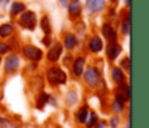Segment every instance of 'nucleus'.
I'll return each mask as SVG.
<instances>
[{"instance_id":"obj_1","label":"nucleus","mask_w":149,"mask_h":128,"mask_svg":"<svg viewBox=\"0 0 149 128\" xmlns=\"http://www.w3.org/2000/svg\"><path fill=\"white\" fill-rule=\"evenodd\" d=\"M47 79H49V81L51 82V84H64V82L67 81V74H65L62 69L54 67V68H51L49 71Z\"/></svg>"},{"instance_id":"obj_2","label":"nucleus","mask_w":149,"mask_h":128,"mask_svg":"<svg viewBox=\"0 0 149 128\" xmlns=\"http://www.w3.org/2000/svg\"><path fill=\"white\" fill-rule=\"evenodd\" d=\"M84 79L86 84L90 85L92 88L98 86V84H100V73L95 68H88L84 74Z\"/></svg>"},{"instance_id":"obj_3","label":"nucleus","mask_w":149,"mask_h":128,"mask_svg":"<svg viewBox=\"0 0 149 128\" xmlns=\"http://www.w3.org/2000/svg\"><path fill=\"white\" fill-rule=\"evenodd\" d=\"M22 52H24V55H25L26 58H29L30 60H39L42 58L41 50L34 47V46H29V45L28 46H24Z\"/></svg>"},{"instance_id":"obj_4","label":"nucleus","mask_w":149,"mask_h":128,"mask_svg":"<svg viewBox=\"0 0 149 128\" xmlns=\"http://www.w3.org/2000/svg\"><path fill=\"white\" fill-rule=\"evenodd\" d=\"M21 22L24 24V26H26L28 29H34L36 28V13L31 10H26L24 12V15L21 16Z\"/></svg>"},{"instance_id":"obj_5","label":"nucleus","mask_w":149,"mask_h":128,"mask_svg":"<svg viewBox=\"0 0 149 128\" xmlns=\"http://www.w3.org/2000/svg\"><path fill=\"white\" fill-rule=\"evenodd\" d=\"M18 65H20V60H18L17 55H10L7 58V62H5V71L12 73L18 68Z\"/></svg>"},{"instance_id":"obj_6","label":"nucleus","mask_w":149,"mask_h":128,"mask_svg":"<svg viewBox=\"0 0 149 128\" xmlns=\"http://www.w3.org/2000/svg\"><path fill=\"white\" fill-rule=\"evenodd\" d=\"M60 55H62V46H60L59 43H56L55 46H52L51 49H50L49 54H47V59H49L50 62H56L60 58Z\"/></svg>"},{"instance_id":"obj_7","label":"nucleus","mask_w":149,"mask_h":128,"mask_svg":"<svg viewBox=\"0 0 149 128\" xmlns=\"http://www.w3.org/2000/svg\"><path fill=\"white\" fill-rule=\"evenodd\" d=\"M102 33H103V35L106 37V38L109 39V41L111 42V43H115V39H116V34H115V31H114V29L111 28L110 25H103V28H102Z\"/></svg>"},{"instance_id":"obj_8","label":"nucleus","mask_w":149,"mask_h":128,"mask_svg":"<svg viewBox=\"0 0 149 128\" xmlns=\"http://www.w3.org/2000/svg\"><path fill=\"white\" fill-rule=\"evenodd\" d=\"M119 54H120V46H119V45L111 43L110 46L107 47V55H109V58H110L111 60L116 59Z\"/></svg>"},{"instance_id":"obj_9","label":"nucleus","mask_w":149,"mask_h":128,"mask_svg":"<svg viewBox=\"0 0 149 128\" xmlns=\"http://www.w3.org/2000/svg\"><path fill=\"white\" fill-rule=\"evenodd\" d=\"M102 47H103L102 41H101V38H98V37L93 38L92 41L89 42V49L92 50L93 52H100L101 50H102Z\"/></svg>"},{"instance_id":"obj_10","label":"nucleus","mask_w":149,"mask_h":128,"mask_svg":"<svg viewBox=\"0 0 149 128\" xmlns=\"http://www.w3.org/2000/svg\"><path fill=\"white\" fill-rule=\"evenodd\" d=\"M84 64H85V59L84 58H79V59H76V62L73 64V73L74 74H81L82 71H84Z\"/></svg>"},{"instance_id":"obj_11","label":"nucleus","mask_w":149,"mask_h":128,"mask_svg":"<svg viewBox=\"0 0 149 128\" xmlns=\"http://www.w3.org/2000/svg\"><path fill=\"white\" fill-rule=\"evenodd\" d=\"M111 76H113L114 81L118 82V84L123 82V80H124V74H123V72H122V71H120V68H118V67H115V68L113 69V72H111Z\"/></svg>"},{"instance_id":"obj_12","label":"nucleus","mask_w":149,"mask_h":128,"mask_svg":"<svg viewBox=\"0 0 149 128\" xmlns=\"http://www.w3.org/2000/svg\"><path fill=\"white\" fill-rule=\"evenodd\" d=\"M103 7H105V0H93L90 10L92 12H100L103 9Z\"/></svg>"},{"instance_id":"obj_13","label":"nucleus","mask_w":149,"mask_h":128,"mask_svg":"<svg viewBox=\"0 0 149 128\" xmlns=\"http://www.w3.org/2000/svg\"><path fill=\"white\" fill-rule=\"evenodd\" d=\"M24 9H25V5H24L22 3H13L12 7H10V13H12V15H18V13H21Z\"/></svg>"},{"instance_id":"obj_14","label":"nucleus","mask_w":149,"mask_h":128,"mask_svg":"<svg viewBox=\"0 0 149 128\" xmlns=\"http://www.w3.org/2000/svg\"><path fill=\"white\" fill-rule=\"evenodd\" d=\"M86 118H88V107L80 109L79 114H77V120H79L80 123H85V122H86Z\"/></svg>"},{"instance_id":"obj_15","label":"nucleus","mask_w":149,"mask_h":128,"mask_svg":"<svg viewBox=\"0 0 149 128\" xmlns=\"http://www.w3.org/2000/svg\"><path fill=\"white\" fill-rule=\"evenodd\" d=\"M65 101H67V103L70 106H73L74 103H76V101H77V94H76V92H68L67 93V95H65Z\"/></svg>"},{"instance_id":"obj_16","label":"nucleus","mask_w":149,"mask_h":128,"mask_svg":"<svg viewBox=\"0 0 149 128\" xmlns=\"http://www.w3.org/2000/svg\"><path fill=\"white\" fill-rule=\"evenodd\" d=\"M68 8H70V13H71V15H74V13H79L80 12V9H81V4H80V1L74 0V1H72L70 5H68Z\"/></svg>"},{"instance_id":"obj_17","label":"nucleus","mask_w":149,"mask_h":128,"mask_svg":"<svg viewBox=\"0 0 149 128\" xmlns=\"http://www.w3.org/2000/svg\"><path fill=\"white\" fill-rule=\"evenodd\" d=\"M41 26H42V29H43V31L46 34H50L51 33V28H50V21H49V18L45 16L41 20Z\"/></svg>"},{"instance_id":"obj_18","label":"nucleus","mask_w":149,"mask_h":128,"mask_svg":"<svg viewBox=\"0 0 149 128\" xmlns=\"http://www.w3.org/2000/svg\"><path fill=\"white\" fill-rule=\"evenodd\" d=\"M76 45V38H74L73 35H67L65 37V39H64V46H65V49H72V47Z\"/></svg>"},{"instance_id":"obj_19","label":"nucleus","mask_w":149,"mask_h":128,"mask_svg":"<svg viewBox=\"0 0 149 128\" xmlns=\"http://www.w3.org/2000/svg\"><path fill=\"white\" fill-rule=\"evenodd\" d=\"M10 33H12V26H10V25L5 24V25L0 26V35H1V37H8Z\"/></svg>"},{"instance_id":"obj_20","label":"nucleus","mask_w":149,"mask_h":128,"mask_svg":"<svg viewBox=\"0 0 149 128\" xmlns=\"http://www.w3.org/2000/svg\"><path fill=\"white\" fill-rule=\"evenodd\" d=\"M123 105H124V103H120L119 101L115 99V102L113 103V110L115 111V113H120V111L123 110Z\"/></svg>"},{"instance_id":"obj_21","label":"nucleus","mask_w":149,"mask_h":128,"mask_svg":"<svg viewBox=\"0 0 149 128\" xmlns=\"http://www.w3.org/2000/svg\"><path fill=\"white\" fill-rule=\"evenodd\" d=\"M95 119H97L95 114H90L89 118H86V126L88 127H93V124L95 123Z\"/></svg>"},{"instance_id":"obj_22","label":"nucleus","mask_w":149,"mask_h":128,"mask_svg":"<svg viewBox=\"0 0 149 128\" xmlns=\"http://www.w3.org/2000/svg\"><path fill=\"white\" fill-rule=\"evenodd\" d=\"M47 98H49V95L47 94H42L41 98H39V103H38V107H42L43 106V103L47 102Z\"/></svg>"},{"instance_id":"obj_23","label":"nucleus","mask_w":149,"mask_h":128,"mask_svg":"<svg viewBox=\"0 0 149 128\" xmlns=\"http://www.w3.org/2000/svg\"><path fill=\"white\" fill-rule=\"evenodd\" d=\"M0 128H10V123L5 119H0Z\"/></svg>"},{"instance_id":"obj_24","label":"nucleus","mask_w":149,"mask_h":128,"mask_svg":"<svg viewBox=\"0 0 149 128\" xmlns=\"http://www.w3.org/2000/svg\"><path fill=\"white\" fill-rule=\"evenodd\" d=\"M123 33L124 34L130 33V21H124L123 22Z\"/></svg>"},{"instance_id":"obj_25","label":"nucleus","mask_w":149,"mask_h":128,"mask_svg":"<svg viewBox=\"0 0 149 128\" xmlns=\"http://www.w3.org/2000/svg\"><path fill=\"white\" fill-rule=\"evenodd\" d=\"M8 51V46L7 45H4V43H0V55H3V54H5V52Z\"/></svg>"},{"instance_id":"obj_26","label":"nucleus","mask_w":149,"mask_h":128,"mask_svg":"<svg viewBox=\"0 0 149 128\" xmlns=\"http://www.w3.org/2000/svg\"><path fill=\"white\" fill-rule=\"evenodd\" d=\"M116 101H119V102H120V103H124V101H126V98H124L122 94H118V95H116Z\"/></svg>"},{"instance_id":"obj_27","label":"nucleus","mask_w":149,"mask_h":128,"mask_svg":"<svg viewBox=\"0 0 149 128\" xmlns=\"http://www.w3.org/2000/svg\"><path fill=\"white\" fill-rule=\"evenodd\" d=\"M122 65L126 67V69H130V60H128V59L123 60V62H122Z\"/></svg>"},{"instance_id":"obj_28","label":"nucleus","mask_w":149,"mask_h":128,"mask_svg":"<svg viewBox=\"0 0 149 128\" xmlns=\"http://www.w3.org/2000/svg\"><path fill=\"white\" fill-rule=\"evenodd\" d=\"M116 124H118V119H116V118H113V119H111V127L115 128Z\"/></svg>"},{"instance_id":"obj_29","label":"nucleus","mask_w":149,"mask_h":128,"mask_svg":"<svg viewBox=\"0 0 149 128\" xmlns=\"http://www.w3.org/2000/svg\"><path fill=\"white\" fill-rule=\"evenodd\" d=\"M59 1L63 7H68V0H59Z\"/></svg>"},{"instance_id":"obj_30","label":"nucleus","mask_w":149,"mask_h":128,"mask_svg":"<svg viewBox=\"0 0 149 128\" xmlns=\"http://www.w3.org/2000/svg\"><path fill=\"white\" fill-rule=\"evenodd\" d=\"M92 3H93V0H86V7L90 9V7H92Z\"/></svg>"},{"instance_id":"obj_31","label":"nucleus","mask_w":149,"mask_h":128,"mask_svg":"<svg viewBox=\"0 0 149 128\" xmlns=\"http://www.w3.org/2000/svg\"><path fill=\"white\" fill-rule=\"evenodd\" d=\"M126 3H127V5H131V0H126Z\"/></svg>"},{"instance_id":"obj_32","label":"nucleus","mask_w":149,"mask_h":128,"mask_svg":"<svg viewBox=\"0 0 149 128\" xmlns=\"http://www.w3.org/2000/svg\"><path fill=\"white\" fill-rule=\"evenodd\" d=\"M110 1H115V0H110Z\"/></svg>"}]
</instances>
